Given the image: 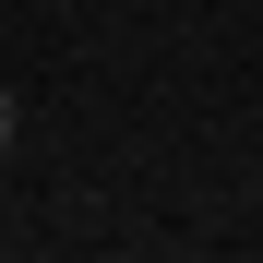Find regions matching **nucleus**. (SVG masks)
I'll use <instances>...</instances> for the list:
<instances>
[{"label": "nucleus", "mask_w": 263, "mask_h": 263, "mask_svg": "<svg viewBox=\"0 0 263 263\" xmlns=\"http://www.w3.org/2000/svg\"><path fill=\"white\" fill-rule=\"evenodd\" d=\"M12 144H24V96L0 84V156H12Z\"/></svg>", "instance_id": "1"}]
</instances>
